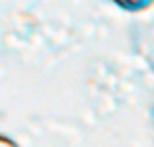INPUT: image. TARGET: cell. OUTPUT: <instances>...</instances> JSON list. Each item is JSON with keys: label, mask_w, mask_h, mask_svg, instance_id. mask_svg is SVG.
<instances>
[{"label": "cell", "mask_w": 154, "mask_h": 147, "mask_svg": "<svg viewBox=\"0 0 154 147\" xmlns=\"http://www.w3.org/2000/svg\"><path fill=\"white\" fill-rule=\"evenodd\" d=\"M118 7H120V9H127V11H141V9L152 7V2H150V0H146V2H139V4H122V2H118Z\"/></svg>", "instance_id": "1"}, {"label": "cell", "mask_w": 154, "mask_h": 147, "mask_svg": "<svg viewBox=\"0 0 154 147\" xmlns=\"http://www.w3.org/2000/svg\"><path fill=\"white\" fill-rule=\"evenodd\" d=\"M0 147H21L15 139H11L9 134H2L0 132Z\"/></svg>", "instance_id": "2"}]
</instances>
